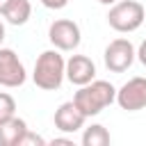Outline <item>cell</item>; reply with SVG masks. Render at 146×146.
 Instances as JSON below:
<instances>
[{
  "mask_svg": "<svg viewBox=\"0 0 146 146\" xmlns=\"http://www.w3.org/2000/svg\"><path fill=\"white\" fill-rule=\"evenodd\" d=\"M114 100H116V89L107 80H91L89 84H82L73 96V103L82 110V114L87 119L100 114Z\"/></svg>",
  "mask_w": 146,
  "mask_h": 146,
  "instance_id": "1",
  "label": "cell"
},
{
  "mask_svg": "<svg viewBox=\"0 0 146 146\" xmlns=\"http://www.w3.org/2000/svg\"><path fill=\"white\" fill-rule=\"evenodd\" d=\"M16 114V100L7 94V91H0V121L9 119Z\"/></svg>",
  "mask_w": 146,
  "mask_h": 146,
  "instance_id": "13",
  "label": "cell"
},
{
  "mask_svg": "<svg viewBox=\"0 0 146 146\" xmlns=\"http://www.w3.org/2000/svg\"><path fill=\"white\" fill-rule=\"evenodd\" d=\"M146 18V9L141 7V2L137 0H121V2H114L110 14H107V23L112 30L121 32V34H128V32H135L141 27Z\"/></svg>",
  "mask_w": 146,
  "mask_h": 146,
  "instance_id": "3",
  "label": "cell"
},
{
  "mask_svg": "<svg viewBox=\"0 0 146 146\" xmlns=\"http://www.w3.org/2000/svg\"><path fill=\"white\" fill-rule=\"evenodd\" d=\"M96 78V64L87 57V55H73L66 62V80L71 84H89Z\"/></svg>",
  "mask_w": 146,
  "mask_h": 146,
  "instance_id": "9",
  "label": "cell"
},
{
  "mask_svg": "<svg viewBox=\"0 0 146 146\" xmlns=\"http://www.w3.org/2000/svg\"><path fill=\"white\" fill-rule=\"evenodd\" d=\"M137 59L146 66V39H144V41L139 43V48H137Z\"/></svg>",
  "mask_w": 146,
  "mask_h": 146,
  "instance_id": "16",
  "label": "cell"
},
{
  "mask_svg": "<svg viewBox=\"0 0 146 146\" xmlns=\"http://www.w3.org/2000/svg\"><path fill=\"white\" fill-rule=\"evenodd\" d=\"M48 39L50 43L57 48V50H75L82 41V34H80V25L71 18H57L50 23L48 27Z\"/></svg>",
  "mask_w": 146,
  "mask_h": 146,
  "instance_id": "4",
  "label": "cell"
},
{
  "mask_svg": "<svg viewBox=\"0 0 146 146\" xmlns=\"http://www.w3.org/2000/svg\"><path fill=\"white\" fill-rule=\"evenodd\" d=\"M41 5L46 9H64L68 5V0H41Z\"/></svg>",
  "mask_w": 146,
  "mask_h": 146,
  "instance_id": "15",
  "label": "cell"
},
{
  "mask_svg": "<svg viewBox=\"0 0 146 146\" xmlns=\"http://www.w3.org/2000/svg\"><path fill=\"white\" fill-rule=\"evenodd\" d=\"M64 78H66V62L59 55V50L57 48L43 50L34 62V73H32L34 84L43 91H55L62 87Z\"/></svg>",
  "mask_w": 146,
  "mask_h": 146,
  "instance_id": "2",
  "label": "cell"
},
{
  "mask_svg": "<svg viewBox=\"0 0 146 146\" xmlns=\"http://www.w3.org/2000/svg\"><path fill=\"white\" fill-rule=\"evenodd\" d=\"M84 121H87V116L82 114V110H80L73 100L62 103V105L55 110V128H57L59 132L73 135V132H78L80 128H84Z\"/></svg>",
  "mask_w": 146,
  "mask_h": 146,
  "instance_id": "8",
  "label": "cell"
},
{
  "mask_svg": "<svg viewBox=\"0 0 146 146\" xmlns=\"http://www.w3.org/2000/svg\"><path fill=\"white\" fill-rule=\"evenodd\" d=\"M50 144H52V146H57V144H66V146H73V139H68V137H55Z\"/></svg>",
  "mask_w": 146,
  "mask_h": 146,
  "instance_id": "17",
  "label": "cell"
},
{
  "mask_svg": "<svg viewBox=\"0 0 146 146\" xmlns=\"http://www.w3.org/2000/svg\"><path fill=\"white\" fill-rule=\"evenodd\" d=\"M2 39H5V25H2V21H0V43H2Z\"/></svg>",
  "mask_w": 146,
  "mask_h": 146,
  "instance_id": "19",
  "label": "cell"
},
{
  "mask_svg": "<svg viewBox=\"0 0 146 146\" xmlns=\"http://www.w3.org/2000/svg\"><path fill=\"white\" fill-rule=\"evenodd\" d=\"M11 2H14V0H0V16H2L5 11H7V7H9Z\"/></svg>",
  "mask_w": 146,
  "mask_h": 146,
  "instance_id": "18",
  "label": "cell"
},
{
  "mask_svg": "<svg viewBox=\"0 0 146 146\" xmlns=\"http://www.w3.org/2000/svg\"><path fill=\"white\" fill-rule=\"evenodd\" d=\"M135 57H137L135 46H132L128 39H123V36L110 41L107 48H105V52H103L105 66H107L112 73H123V71H128V68L132 66Z\"/></svg>",
  "mask_w": 146,
  "mask_h": 146,
  "instance_id": "5",
  "label": "cell"
},
{
  "mask_svg": "<svg viewBox=\"0 0 146 146\" xmlns=\"http://www.w3.org/2000/svg\"><path fill=\"white\" fill-rule=\"evenodd\" d=\"M27 80L25 66L11 48H0V87L14 89Z\"/></svg>",
  "mask_w": 146,
  "mask_h": 146,
  "instance_id": "6",
  "label": "cell"
},
{
  "mask_svg": "<svg viewBox=\"0 0 146 146\" xmlns=\"http://www.w3.org/2000/svg\"><path fill=\"white\" fill-rule=\"evenodd\" d=\"M110 144V132L100 123H91L82 132V146H107Z\"/></svg>",
  "mask_w": 146,
  "mask_h": 146,
  "instance_id": "12",
  "label": "cell"
},
{
  "mask_svg": "<svg viewBox=\"0 0 146 146\" xmlns=\"http://www.w3.org/2000/svg\"><path fill=\"white\" fill-rule=\"evenodd\" d=\"M100 5H114V2H119V0H98Z\"/></svg>",
  "mask_w": 146,
  "mask_h": 146,
  "instance_id": "20",
  "label": "cell"
},
{
  "mask_svg": "<svg viewBox=\"0 0 146 146\" xmlns=\"http://www.w3.org/2000/svg\"><path fill=\"white\" fill-rule=\"evenodd\" d=\"M27 123L18 116H9L0 121V146H18L21 137L27 132Z\"/></svg>",
  "mask_w": 146,
  "mask_h": 146,
  "instance_id": "10",
  "label": "cell"
},
{
  "mask_svg": "<svg viewBox=\"0 0 146 146\" xmlns=\"http://www.w3.org/2000/svg\"><path fill=\"white\" fill-rule=\"evenodd\" d=\"M46 144V139L41 137V135H34L32 130H27L23 137H21V141H18V146H43Z\"/></svg>",
  "mask_w": 146,
  "mask_h": 146,
  "instance_id": "14",
  "label": "cell"
},
{
  "mask_svg": "<svg viewBox=\"0 0 146 146\" xmlns=\"http://www.w3.org/2000/svg\"><path fill=\"white\" fill-rule=\"evenodd\" d=\"M30 16H32V5H30V0H14V2L7 7V11L2 14V18H5L9 25H25V23L30 21Z\"/></svg>",
  "mask_w": 146,
  "mask_h": 146,
  "instance_id": "11",
  "label": "cell"
},
{
  "mask_svg": "<svg viewBox=\"0 0 146 146\" xmlns=\"http://www.w3.org/2000/svg\"><path fill=\"white\" fill-rule=\"evenodd\" d=\"M116 103L125 112H137L146 107V78H130L121 89H116Z\"/></svg>",
  "mask_w": 146,
  "mask_h": 146,
  "instance_id": "7",
  "label": "cell"
}]
</instances>
